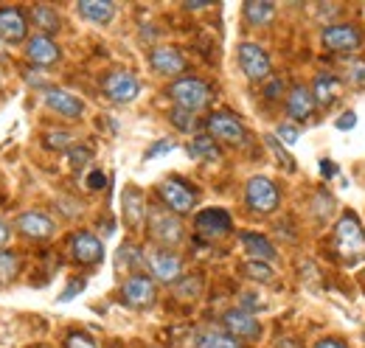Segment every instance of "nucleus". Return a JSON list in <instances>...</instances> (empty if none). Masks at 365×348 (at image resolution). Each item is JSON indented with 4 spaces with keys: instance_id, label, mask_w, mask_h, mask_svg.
Listing matches in <instances>:
<instances>
[{
    "instance_id": "obj_7",
    "label": "nucleus",
    "mask_w": 365,
    "mask_h": 348,
    "mask_svg": "<svg viewBox=\"0 0 365 348\" xmlns=\"http://www.w3.org/2000/svg\"><path fill=\"white\" fill-rule=\"evenodd\" d=\"M121 298L124 304L133 306V309H146V306L155 304L158 298V290H155V281L146 278V275H130L121 287Z\"/></svg>"
},
{
    "instance_id": "obj_41",
    "label": "nucleus",
    "mask_w": 365,
    "mask_h": 348,
    "mask_svg": "<svg viewBox=\"0 0 365 348\" xmlns=\"http://www.w3.org/2000/svg\"><path fill=\"white\" fill-rule=\"evenodd\" d=\"M46 143L48 146H53V149H62V146H68V143H71V138H68L65 132H59V135H48Z\"/></svg>"
},
{
    "instance_id": "obj_10",
    "label": "nucleus",
    "mask_w": 365,
    "mask_h": 348,
    "mask_svg": "<svg viewBox=\"0 0 365 348\" xmlns=\"http://www.w3.org/2000/svg\"><path fill=\"white\" fill-rule=\"evenodd\" d=\"M0 40L9 45L26 43L29 40V23L20 9L14 6H0Z\"/></svg>"
},
{
    "instance_id": "obj_21",
    "label": "nucleus",
    "mask_w": 365,
    "mask_h": 348,
    "mask_svg": "<svg viewBox=\"0 0 365 348\" xmlns=\"http://www.w3.org/2000/svg\"><path fill=\"white\" fill-rule=\"evenodd\" d=\"M121 205H124V222L135 230L140 227V222L146 219V203H143V191L135 188V185H127L124 188V200H121Z\"/></svg>"
},
{
    "instance_id": "obj_28",
    "label": "nucleus",
    "mask_w": 365,
    "mask_h": 348,
    "mask_svg": "<svg viewBox=\"0 0 365 348\" xmlns=\"http://www.w3.org/2000/svg\"><path fill=\"white\" fill-rule=\"evenodd\" d=\"M197 348H242L236 337H230L228 332H202Z\"/></svg>"
},
{
    "instance_id": "obj_34",
    "label": "nucleus",
    "mask_w": 365,
    "mask_h": 348,
    "mask_svg": "<svg viewBox=\"0 0 365 348\" xmlns=\"http://www.w3.org/2000/svg\"><path fill=\"white\" fill-rule=\"evenodd\" d=\"M264 143L273 149L275 160H278V163H281L287 172H295V160H292V155H289V152H287V149L278 143V138H275V135H267V138H264Z\"/></svg>"
},
{
    "instance_id": "obj_9",
    "label": "nucleus",
    "mask_w": 365,
    "mask_h": 348,
    "mask_svg": "<svg viewBox=\"0 0 365 348\" xmlns=\"http://www.w3.org/2000/svg\"><path fill=\"white\" fill-rule=\"evenodd\" d=\"M149 219H152V222H149V233H152V239H155L158 245L172 247V245H180L182 242V225L172 217V214H166V211H152Z\"/></svg>"
},
{
    "instance_id": "obj_15",
    "label": "nucleus",
    "mask_w": 365,
    "mask_h": 348,
    "mask_svg": "<svg viewBox=\"0 0 365 348\" xmlns=\"http://www.w3.org/2000/svg\"><path fill=\"white\" fill-rule=\"evenodd\" d=\"M71 253L79 264H98L104 259V245L98 236H93L88 230H79L71 236Z\"/></svg>"
},
{
    "instance_id": "obj_40",
    "label": "nucleus",
    "mask_w": 365,
    "mask_h": 348,
    "mask_svg": "<svg viewBox=\"0 0 365 348\" xmlns=\"http://www.w3.org/2000/svg\"><path fill=\"white\" fill-rule=\"evenodd\" d=\"M82 290H85V281H82V278H76V281H71V284H68V290L59 295V301H71V298H73V295H79Z\"/></svg>"
},
{
    "instance_id": "obj_26",
    "label": "nucleus",
    "mask_w": 365,
    "mask_h": 348,
    "mask_svg": "<svg viewBox=\"0 0 365 348\" xmlns=\"http://www.w3.org/2000/svg\"><path fill=\"white\" fill-rule=\"evenodd\" d=\"M273 17H275L273 3H259V0L245 3V20H247L250 26H267Z\"/></svg>"
},
{
    "instance_id": "obj_23",
    "label": "nucleus",
    "mask_w": 365,
    "mask_h": 348,
    "mask_svg": "<svg viewBox=\"0 0 365 348\" xmlns=\"http://www.w3.org/2000/svg\"><path fill=\"white\" fill-rule=\"evenodd\" d=\"M312 96H315V101H318L320 107L334 104L337 96H340V79L331 76V73H320L318 79H315V87H312Z\"/></svg>"
},
{
    "instance_id": "obj_37",
    "label": "nucleus",
    "mask_w": 365,
    "mask_h": 348,
    "mask_svg": "<svg viewBox=\"0 0 365 348\" xmlns=\"http://www.w3.org/2000/svg\"><path fill=\"white\" fill-rule=\"evenodd\" d=\"M68 155H71V166H73V169H82V166L91 163V149H85V146H76V149H71Z\"/></svg>"
},
{
    "instance_id": "obj_1",
    "label": "nucleus",
    "mask_w": 365,
    "mask_h": 348,
    "mask_svg": "<svg viewBox=\"0 0 365 348\" xmlns=\"http://www.w3.org/2000/svg\"><path fill=\"white\" fill-rule=\"evenodd\" d=\"M334 250L340 253V259L354 264L365 259V230L360 219L354 214H343V219L334 227Z\"/></svg>"
},
{
    "instance_id": "obj_24",
    "label": "nucleus",
    "mask_w": 365,
    "mask_h": 348,
    "mask_svg": "<svg viewBox=\"0 0 365 348\" xmlns=\"http://www.w3.org/2000/svg\"><path fill=\"white\" fill-rule=\"evenodd\" d=\"M242 242H245V250L253 256V261H273L275 259V247L259 233H242Z\"/></svg>"
},
{
    "instance_id": "obj_42",
    "label": "nucleus",
    "mask_w": 365,
    "mask_h": 348,
    "mask_svg": "<svg viewBox=\"0 0 365 348\" xmlns=\"http://www.w3.org/2000/svg\"><path fill=\"white\" fill-rule=\"evenodd\" d=\"M104 183H107L104 172H91V177H88V188H91V191H98V188H104Z\"/></svg>"
},
{
    "instance_id": "obj_6",
    "label": "nucleus",
    "mask_w": 365,
    "mask_h": 348,
    "mask_svg": "<svg viewBox=\"0 0 365 348\" xmlns=\"http://www.w3.org/2000/svg\"><path fill=\"white\" fill-rule=\"evenodd\" d=\"M222 323H225L230 337H236V340H259L262 337V323L247 309H228L222 314Z\"/></svg>"
},
{
    "instance_id": "obj_31",
    "label": "nucleus",
    "mask_w": 365,
    "mask_h": 348,
    "mask_svg": "<svg viewBox=\"0 0 365 348\" xmlns=\"http://www.w3.org/2000/svg\"><path fill=\"white\" fill-rule=\"evenodd\" d=\"M115 261H118V267H124V270H140V267H143V253L138 250L135 245H124V247L118 250Z\"/></svg>"
},
{
    "instance_id": "obj_45",
    "label": "nucleus",
    "mask_w": 365,
    "mask_h": 348,
    "mask_svg": "<svg viewBox=\"0 0 365 348\" xmlns=\"http://www.w3.org/2000/svg\"><path fill=\"white\" fill-rule=\"evenodd\" d=\"M9 236H11V227H9V225H6L3 219H0V247H3L6 242H9Z\"/></svg>"
},
{
    "instance_id": "obj_17",
    "label": "nucleus",
    "mask_w": 365,
    "mask_h": 348,
    "mask_svg": "<svg viewBox=\"0 0 365 348\" xmlns=\"http://www.w3.org/2000/svg\"><path fill=\"white\" fill-rule=\"evenodd\" d=\"M149 267H152V275L163 284H172V281H180L182 275V261L172 253V250H158L149 256Z\"/></svg>"
},
{
    "instance_id": "obj_16",
    "label": "nucleus",
    "mask_w": 365,
    "mask_h": 348,
    "mask_svg": "<svg viewBox=\"0 0 365 348\" xmlns=\"http://www.w3.org/2000/svg\"><path fill=\"white\" fill-rule=\"evenodd\" d=\"M26 56L37 68H51V65L59 62V45L46 34H34V37L26 40Z\"/></svg>"
},
{
    "instance_id": "obj_11",
    "label": "nucleus",
    "mask_w": 365,
    "mask_h": 348,
    "mask_svg": "<svg viewBox=\"0 0 365 348\" xmlns=\"http://www.w3.org/2000/svg\"><path fill=\"white\" fill-rule=\"evenodd\" d=\"M160 200L175 211V214H188L191 208H194V191L178 180V177H169V180H163L160 183Z\"/></svg>"
},
{
    "instance_id": "obj_49",
    "label": "nucleus",
    "mask_w": 365,
    "mask_h": 348,
    "mask_svg": "<svg viewBox=\"0 0 365 348\" xmlns=\"http://www.w3.org/2000/svg\"><path fill=\"white\" fill-rule=\"evenodd\" d=\"M0 53H3V43H0Z\"/></svg>"
},
{
    "instance_id": "obj_8",
    "label": "nucleus",
    "mask_w": 365,
    "mask_h": 348,
    "mask_svg": "<svg viewBox=\"0 0 365 348\" xmlns=\"http://www.w3.org/2000/svg\"><path fill=\"white\" fill-rule=\"evenodd\" d=\"M208 132H211L214 140H225V143H233V146L245 143V138H247L245 124L230 113H214L208 118Z\"/></svg>"
},
{
    "instance_id": "obj_44",
    "label": "nucleus",
    "mask_w": 365,
    "mask_h": 348,
    "mask_svg": "<svg viewBox=\"0 0 365 348\" xmlns=\"http://www.w3.org/2000/svg\"><path fill=\"white\" fill-rule=\"evenodd\" d=\"M281 90H284V87H281V82H278V79H273V82L267 85V90H264V96H267V98H275V96H281Z\"/></svg>"
},
{
    "instance_id": "obj_4",
    "label": "nucleus",
    "mask_w": 365,
    "mask_h": 348,
    "mask_svg": "<svg viewBox=\"0 0 365 348\" xmlns=\"http://www.w3.org/2000/svg\"><path fill=\"white\" fill-rule=\"evenodd\" d=\"M239 65H242L245 76H247V79H253V82L267 79V76H270V68H273V65H270L267 51L256 43L239 45Z\"/></svg>"
},
{
    "instance_id": "obj_5",
    "label": "nucleus",
    "mask_w": 365,
    "mask_h": 348,
    "mask_svg": "<svg viewBox=\"0 0 365 348\" xmlns=\"http://www.w3.org/2000/svg\"><path fill=\"white\" fill-rule=\"evenodd\" d=\"M245 200L256 214H270L278 208V188L267 177H253L245 188Z\"/></svg>"
},
{
    "instance_id": "obj_36",
    "label": "nucleus",
    "mask_w": 365,
    "mask_h": 348,
    "mask_svg": "<svg viewBox=\"0 0 365 348\" xmlns=\"http://www.w3.org/2000/svg\"><path fill=\"white\" fill-rule=\"evenodd\" d=\"M65 348H96L91 334H85V332H71L68 334V340H65Z\"/></svg>"
},
{
    "instance_id": "obj_30",
    "label": "nucleus",
    "mask_w": 365,
    "mask_h": 348,
    "mask_svg": "<svg viewBox=\"0 0 365 348\" xmlns=\"http://www.w3.org/2000/svg\"><path fill=\"white\" fill-rule=\"evenodd\" d=\"M17 272H20V259L14 253H3L0 250V287L11 284L17 278Z\"/></svg>"
},
{
    "instance_id": "obj_33",
    "label": "nucleus",
    "mask_w": 365,
    "mask_h": 348,
    "mask_svg": "<svg viewBox=\"0 0 365 348\" xmlns=\"http://www.w3.org/2000/svg\"><path fill=\"white\" fill-rule=\"evenodd\" d=\"M346 79H349V85L351 87L363 90L365 87V59H351V62H346Z\"/></svg>"
},
{
    "instance_id": "obj_18",
    "label": "nucleus",
    "mask_w": 365,
    "mask_h": 348,
    "mask_svg": "<svg viewBox=\"0 0 365 348\" xmlns=\"http://www.w3.org/2000/svg\"><path fill=\"white\" fill-rule=\"evenodd\" d=\"M315 113V96L307 87L295 85L287 96V116L292 121H309Z\"/></svg>"
},
{
    "instance_id": "obj_3",
    "label": "nucleus",
    "mask_w": 365,
    "mask_h": 348,
    "mask_svg": "<svg viewBox=\"0 0 365 348\" xmlns=\"http://www.w3.org/2000/svg\"><path fill=\"white\" fill-rule=\"evenodd\" d=\"M101 90H104V96H107L110 101L127 104V101L138 98L140 82H138L135 73H130V71H110V73L101 79Z\"/></svg>"
},
{
    "instance_id": "obj_35",
    "label": "nucleus",
    "mask_w": 365,
    "mask_h": 348,
    "mask_svg": "<svg viewBox=\"0 0 365 348\" xmlns=\"http://www.w3.org/2000/svg\"><path fill=\"white\" fill-rule=\"evenodd\" d=\"M194 116H197V113H188V110L175 107V110H172V124L180 132H194V127H197V118H194Z\"/></svg>"
},
{
    "instance_id": "obj_29",
    "label": "nucleus",
    "mask_w": 365,
    "mask_h": 348,
    "mask_svg": "<svg viewBox=\"0 0 365 348\" xmlns=\"http://www.w3.org/2000/svg\"><path fill=\"white\" fill-rule=\"evenodd\" d=\"M200 290H202V278H200V275H188V278L178 281L175 295H178L180 301H194V298H200Z\"/></svg>"
},
{
    "instance_id": "obj_47",
    "label": "nucleus",
    "mask_w": 365,
    "mask_h": 348,
    "mask_svg": "<svg viewBox=\"0 0 365 348\" xmlns=\"http://www.w3.org/2000/svg\"><path fill=\"white\" fill-rule=\"evenodd\" d=\"M315 348H349V346H343L340 340H320Z\"/></svg>"
},
{
    "instance_id": "obj_46",
    "label": "nucleus",
    "mask_w": 365,
    "mask_h": 348,
    "mask_svg": "<svg viewBox=\"0 0 365 348\" xmlns=\"http://www.w3.org/2000/svg\"><path fill=\"white\" fill-rule=\"evenodd\" d=\"M320 172H323V177H331V174H337V166L329 160H320Z\"/></svg>"
},
{
    "instance_id": "obj_25",
    "label": "nucleus",
    "mask_w": 365,
    "mask_h": 348,
    "mask_svg": "<svg viewBox=\"0 0 365 348\" xmlns=\"http://www.w3.org/2000/svg\"><path fill=\"white\" fill-rule=\"evenodd\" d=\"M188 155L197 160H217L220 158V146L211 135H194V140L188 143Z\"/></svg>"
},
{
    "instance_id": "obj_20",
    "label": "nucleus",
    "mask_w": 365,
    "mask_h": 348,
    "mask_svg": "<svg viewBox=\"0 0 365 348\" xmlns=\"http://www.w3.org/2000/svg\"><path fill=\"white\" fill-rule=\"evenodd\" d=\"M197 230L205 233L208 239H220L230 230V217L222 208H208V211L197 214Z\"/></svg>"
},
{
    "instance_id": "obj_2",
    "label": "nucleus",
    "mask_w": 365,
    "mask_h": 348,
    "mask_svg": "<svg viewBox=\"0 0 365 348\" xmlns=\"http://www.w3.org/2000/svg\"><path fill=\"white\" fill-rule=\"evenodd\" d=\"M169 96L180 110H188V113H200L211 104V87L197 76H182L178 82H172Z\"/></svg>"
},
{
    "instance_id": "obj_19",
    "label": "nucleus",
    "mask_w": 365,
    "mask_h": 348,
    "mask_svg": "<svg viewBox=\"0 0 365 348\" xmlns=\"http://www.w3.org/2000/svg\"><path fill=\"white\" fill-rule=\"evenodd\" d=\"M17 230L29 239H48L53 236V219L46 217L43 211H26L17 217Z\"/></svg>"
},
{
    "instance_id": "obj_32",
    "label": "nucleus",
    "mask_w": 365,
    "mask_h": 348,
    "mask_svg": "<svg viewBox=\"0 0 365 348\" xmlns=\"http://www.w3.org/2000/svg\"><path fill=\"white\" fill-rule=\"evenodd\" d=\"M245 275L253 278V281H259V284L273 281V270L267 267V261H247L245 264Z\"/></svg>"
},
{
    "instance_id": "obj_48",
    "label": "nucleus",
    "mask_w": 365,
    "mask_h": 348,
    "mask_svg": "<svg viewBox=\"0 0 365 348\" xmlns=\"http://www.w3.org/2000/svg\"><path fill=\"white\" fill-rule=\"evenodd\" d=\"M275 348H301V346H298L295 340H289V337H284V340H278V343H275Z\"/></svg>"
},
{
    "instance_id": "obj_27",
    "label": "nucleus",
    "mask_w": 365,
    "mask_h": 348,
    "mask_svg": "<svg viewBox=\"0 0 365 348\" xmlns=\"http://www.w3.org/2000/svg\"><path fill=\"white\" fill-rule=\"evenodd\" d=\"M31 20L37 23V29L43 31V34H53V31H59V14L51 9V6H34L31 9Z\"/></svg>"
},
{
    "instance_id": "obj_39",
    "label": "nucleus",
    "mask_w": 365,
    "mask_h": 348,
    "mask_svg": "<svg viewBox=\"0 0 365 348\" xmlns=\"http://www.w3.org/2000/svg\"><path fill=\"white\" fill-rule=\"evenodd\" d=\"M172 149H175V140H158L155 146L146 149V160H149V158H160L163 152H172Z\"/></svg>"
},
{
    "instance_id": "obj_22",
    "label": "nucleus",
    "mask_w": 365,
    "mask_h": 348,
    "mask_svg": "<svg viewBox=\"0 0 365 348\" xmlns=\"http://www.w3.org/2000/svg\"><path fill=\"white\" fill-rule=\"evenodd\" d=\"M76 11H79L85 20H91V23L107 26V23L113 20V14H115V6L107 3V0H82V3L76 6Z\"/></svg>"
},
{
    "instance_id": "obj_14",
    "label": "nucleus",
    "mask_w": 365,
    "mask_h": 348,
    "mask_svg": "<svg viewBox=\"0 0 365 348\" xmlns=\"http://www.w3.org/2000/svg\"><path fill=\"white\" fill-rule=\"evenodd\" d=\"M149 65H152L160 76H180L182 71L188 68V65H185V56H182L178 48H172V45L155 48V51L149 53Z\"/></svg>"
},
{
    "instance_id": "obj_12",
    "label": "nucleus",
    "mask_w": 365,
    "mask_h": 348,
    "mask_svg": "<svg viewBox=\"0 0 365 348\" xmlns=\"http://www.w3.org/2000/svg\"><path fill=\"white\" fill-rule=\"evenodd\" d=\"M323 45L329 51H337V53L357 51L363 45V31L357 26H329L323 31Z\"/></svg>"
},
{
    "instance_id": "obj_13",
    "label": "nucleus",
    "mask_w": 365,
    "mask_h": 348,
    "mask_svg": "<svg viewBox=\"0 0 365 348\" xmlns=\"http://www.w3.org/2000/svg\"><path fill=\"white\" fill-rule=\"evenodd\" d=\"M46 107L48 110H53L56 116H62V118H79V116L85 113V101L76 98L73 93L62 90V87H48Z\"/></svg>"
},
{
    "instance_id": "obj_38",
    "label": "nucleus",
    "mask_w": 365,
    "mask_h": 348,
    "mask_svg": "<svg viewBox=\"0 0 365 348\" xmlns=\"http://www.w3.org/2000/svg\"><path fill=\"white\" fill-rule=\"evenodd\" d=\"M298 138H301L298 127H292V124H281V127H278V140H284V143H295Z\"/></svg>"
},
{
    "instance_id": "obj_43",
    "label": "nucleus",
    "mask_w": 365,
    "mask_h": 348,
    "mask_svg": "<svg viewBox=\"0 0 365 348\" xmlns=\"http://www.w3.org/2000/svg\"><path fill=\"white\" fill-rule=\"evenodd\" d=\"M357 124V116L354 113H343L340 118H337V130H351Z\"/></svg>"
}]
</instances>
